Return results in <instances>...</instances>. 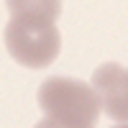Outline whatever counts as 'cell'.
Listing matches in <instances>:
<instances>
[{"label": "cell", "mask_w": 128, "mask_h": 128, "mask_svg": "<svg viewBox=\"0 0 128 128\" xmlns=\"http://www.w3.org/2000/svg\"><path fill=\"white\" fill-rule=\"evenodd\" d=\"M92 87L105 115L118 126H128V67L118 62L100 64L92 74Z\"/></svg>", "instance_id": "3957f363"}, {"label": "cell", "mask_w": 128, "mask_h": 128, "mask_svg": "<svg viewBox=\"0 0 128 128\" xmlns=\"http://www.w3.org/2000/svg\"><path fill=\"white\" fill-rule=\"evenodd\" d=\"M5 46L20 67L44 69L54 64L62 51V34L56 20L34 16H10L5 26Z\"/></svg>", "instance_id": "7a4b0ae2"}, {"label": "cell", "mask_w": 128, "mask_h": 128, "mask_svg": "<svg viewBox=\"0 0 128 128\" xmlns=\"http://www.w3.org/2000/svg\"><path fill=\"white\" fill-rule=\"evenodd\" d=\"M10 16H34L56 20L62 16V0H5Z\"/></svg>", "instance_id": "277c9868"}, {"label": "cell", "mask_w": 128, "mask_h": 128, "mask_svg": "<svg viewBox=\"0 0 128 128\" xmlns=\"http://www.w3.org/2000/svg\"><path fill=\"white\" fill-rule=\"evenodd\" d=\"M38 108L44 118L41 128H92L100 118V98L92 82L69 80V77H49L38 84L36 92Z\"/></svg>", "instance_id": "6da1fadb"}]
</instances>
